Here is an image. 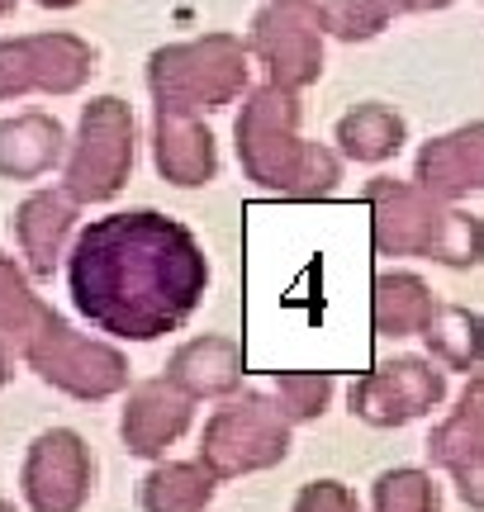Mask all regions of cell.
I'll use <instances>...</instances> for the list:
<instances>
[{
  "label": "cell",
  "instance_id": "obj_1",
  "mask_svg": "<svg viewBox=\"0 0 484 512\" xmlns=\"http://www.w3.org/2000/svg\"><path fill=\"white\" fill-rule=\"evenodd\" d=\"M205 247L157 209L91 219L67 252V294L91 328L124 342H157L200 309Z\"/></svg>",
  "mask_w": 484,
  "mask_h": 512
},
{
  "label": "cell",
  "instance_id": "obj_2",
  "mask_svg": "<svg viewBox=\"0 0 484 512\" xmlns=\"http://www.w3.org/2000/svg\"><path fill=\"white\" fill-rule=\"evenodd\" d=\"M299 105L290 91L280 86H261L238 114V157L247 176L266 190H285V195H328L337 185L333 152L309 147L295 138Z\"/></svg>",
  "mask_w": 484,
  "mask_h": 512
},
{
  "label": "cell",
  "instance_id": "obj_3",
  "mask_svg": "<svg viewBox=\"0 0 484 512\" xmlns=\"http://www.w3.org/2000/svg\"><path fill=\"white\" fill-rule=\"evenodd\" d=\"M148 81L157 95V114L195 119L200 110L228 105L247 86V48L228 34L157 48L148 62Z\"/></svg>",
  "mask_w": 484,
  "mask_h": 512
},
{
  "label": "cell",
  "instance_id": "obj_4",
  "mask_svg": "<svg viewBox=\"0 0 484 512\" xmlns=\"http://www.w3.org/2000/svg\"><path fill=\"white\" fill-rule=\"evenodd\" d=\"M15 351L38 370V380H48L53 389L72 394V399L95 403L129 384V361L119 351L72 332V323L53 309L38 313L34 328L15 342Z\"/></svg>",
  "mask_w": 484,
  "mask_h": 512
},
{
  "label": "cell",
  "instance_id": "obj_5",
  "mask_svg": "<svg viewBox=\"0 0 484 512\" xmlns=\"http://www.w3.org/2000/svg\"><path fill=\"white\" fill-rule=\"evenodd\" d=\"M133 171V114L119 95H100L81 110L76 143L62 162V190L76 204L114 200Z\"/></svg>",
  "mask_w": 484,
  "mask_h": 512
},
{
  "label": "cell",
  "instance_id": "obj_6",
  "mask_svg": "<svg viewBox=\"0 0 484 512\" xmlns=\"http://www.w3.org/2000/svg\"><path fill=\"white\" fill-rule=\"evenodd\" d=\"M285 451H290L285 413L257 394H247L209 418L205 441H200V465L214 479H228L247 475V470H266V465L285 460Z\"/></svg>",
  "mask_w": 484,
  "mask_h": 512
},
{
  "label": "cell",
  "instance_id": "obj_7",
  "mask_svg": "<svg viewBox=\"0 0 484 512\" xmlns=\"http://www.w3.org/2000/svg\"><path fill=\"white\" fill-rule=\"evenodd\" d=\"M95 72V48L76 34H19L0 38V100L29 91L72 95Z\"/></svg>",
  "mask_w": 484,
  "mask_h": 512
},
{
  "label": "cell",
  "instance_id": "obj_8",
  "mask_svg": "<svg viewBox=\"0 0 484 512\" xmlns=\"http://www.w3.org/2000/svg\"><path fill=\"white\" fill-rule=\"evenodd\" d=\"M252 53L266 62L271 86L295 95L323 72V15L314 0H271L252 24Z\"/></svg>",
  "mask_w": 484,
  "mask_h": 512
},
{
  "label": "cell",
  "instance_id": "obj_9",
  "mask_svg": "<svg viewBox=\"0 0 484 512\" xmlns=\"http://www.w3.org/2000/svg\"><path fill=\"white\" fill-rule=\"evenodd\" d=\"M91 479L95 460L72 427H48L29 441L19 489L34 512H81V503L91 498Z\"/></svg>",
  "mask_w": 484,
  "mask_h": 512
},
{
  "label": "cell",
  "instance_id": "obj_10",
  "mask_svg": "<svg viewBox=\"0 0 484 512\" xmlns=\"http://www.w3.org/2000/svg\"><path fill=\"white\" fill-rule=\"evenodd\" d=\"M437 399H442V375L428 370L423 361H390V366H375L371 375H361L352 384V413H361L375 427L418 418Z\"/></svg>",
  "mask_w": 484,
  "mask_h": 512
},
{
  "label": "cell",
  "instance_id": "obj_11",
  "mask_svg": "<svg viewBox=\"0 0 484 512\" xmlns=\"http://www.w3.org/2000/svg\"><path fill=\"white\" fill-rule=\"evenodd\" d=\"M76 209L81 204L57 185V190H34L29 200L15 209V242H19V256H24V271L34 280H48L62 261V247L72 238L76 228Z\"/></svg>",
  "mask_w": 484,
  "mask_h": 512
},
{
  "label": "cell",
  "instance_id": "obj_12",
  "mask_svg": "<svg viewBox=\"0 0 484 512\" xmlns=\"http://www.w3.org/2000/svg\"><path fill=\"white\" fill-rule=\"evenodd\" d=\"M190 403L195 399H186L171 380L138 384L129 394V403H124V422H119L124 446L133 456H162L171 441L190 427Z\"/></svg>",
  "mask_w": 484,
  "mask_h": 512
},
{
  "label": "cell",
  "instance_id": "obj_13",
  "mask_svg": "<svg viewBox=\"0 0 484 512\" xmlns=\"http://www.w3.org/2000/svg\"><path fill=\"white\" fill-rule=\"evenodd\" d=\"M67 162V133L53 114H15L0 119V176L5 181H38Z\"/></svg>",
  "mask_w": 484,
  "mask_h": 512
},
{
  "label": "cell",
  "instance_id": "obj_14",
  "mask_svg": "<svg viewBox=\"0 0 484 512\" xmlns=\"http://www.w3.org/2000/svg\"><path fill=\"white\" fill-rule=\"evenodd\" d=\"M167 380L186 394V399H219L233 394L242 380V347L228 337H195L171 356Z\"/></svg>",
  "mask_w": 484,
  "mask_h": 512
},
{
  "label": "cell",
  "instance_id": "obj_15",
  "mask_svg": "<svg viewBox=\"0 0 484 512\" xmlns=\"http://www.w3.org/2000/svg\"><path fill=\"white\" fill-rule=\"evenodd\" d=\"M157 171L171 185H209L219 171L214 133L181 114H157Z\"/></svg>",
  "mask_w": 484,
  "mask_h": 512
},
{
  "label": "cell",
  "instance_id": "obj_16",
  "mask_svg": "<svg viewBox=\"0 0 484 512\" xmlns=\"http://www.w3.org/2000/svg\"><path fill=\"white\" fill-rule=\"evenodd\" d=\"M209 498H214V475L190 460H171L162 470H152L138 489L143 512H205Z\"/></svg>",
  "mask_w": 484,
  "mask_h": 512
},
{
  "label": "cell",
  "instance_id": "obj_17",
  "mask_svg": "<svg viewBox=\"0 0 484 512\" xmlns=\"http://www.w3.org/2000/svg\"><path fill=\"white\" fill-rule=\"evenodd\" d=\"M337 143L347 147V157H356V162H385L404 143V119L390 114L385 105H361L337 124Z\"/></svg>",
  "mask_w": 484,
  "mask_h": 512
},
{
  "label": "cell",
  "instance_id": "obj_18",
  "mask_svg": "<svg viewBox=\"0 0 484 512\" xmlns=\"http://www.w3.org/2000/svg\"><path fill=\"white\" fill-rule=\"evenodd\" d=\"M428 318V299H423V285L413 275H380L375 280V328L385 337L428 328Z\"/></svg>",
  "mask_w": 484,
  "mask_h": 512
},
{
  "label": "cell",
  "instance_id": "obj_19",
  "mask_svg": "<svg viewBox=\"0 0 484 512\" xmlns=\"http://www.w3.org/2000/svg\"><path fill=\"white\" fill-rule=\"evenodd\" d=\"M43 309H48V304L29 290V280H24V271L15 266V256L0 252V337L15 347L19 337L34 328V318Z\"/></svg>",
  "mask_w": 484,
  "mask_h": 512
},
{
  "label": "cell",
  "instance_id": "obj_20",
  "mask_svg": "<svg viewBox=\"0 0 484 512\" xmlns=\"http://www.w3.org/2000/svg\"><path fill=\"white\" fill-rule=\"evenodd\" d=\"M394 10L404 5L399 0H328L318 15H323V29H333L337 38H371L385 29Z\"/></svg>",
  "mask_w": 484,
  "mask_h": 512
},
{
  "label": "cell",
  "instance_id": "obj_21",
  "mask_svg": "<svg viewBox=\"0 0 484 512\" xmlns=\"http://www.w3.org/2000/svg\"><path fill=\"white\" fill-rule=\"evenodd\" d=\"M375 512H437V489L418 470H390L375 484Z\"/></svg>",
  "mask_w": 484,
  "mask_h": 512
},
{
  "label": "cell",
  "instance_id": "obj_22",
  "mask_svg": "<svg viewBox=\"0 0 484 512\" xmlns=\"http://www.w3.org/2000/svg\"><path fill=\"white\" fill-rule=\"evenodd\" d=\"M276 394H280V413L304 422V418H318V413H323V403L333 394V380H328V375H280Z\"/></svg>",
  "mask_w": 484,
  "mask_h": 512
},
{
  "label": "cell",
  "instance_id": "obj_23",
  "mask_svg": "<svg viewBox=\"0 0 484 512\" xmlns=\"http://www.w3.org/2000/svg\"><path fill=\"white\" fill-rule=\"evenodd\" d=\"M295 512H356V498L337 479H318L295 498Z\"/></svg>",
  "mask_w": 484,
  "mask_h": 512
},
{
  "label": "cell",
  "instance_id": "obj_24",
  "mask_svg": "<svg viewBox=\"0 0 484 512\" xmlns=\"http://www.w3.org/2000/svg\"><path fill=\"white\" fill-rule=\"evenodd\" d=\"M456 479H461V494H466V503L484 508V451H475V456L461 460V465H456Z\"/></svg>",
  "mask_w": 484,
  "mask_h": 512
},
{
  "label": "cell",
  "instance_id": "obj_25",
  "mask_svg": "<svg viewBox=\"0 0 484 512\" xmlns=\"http://www.w3.org/2000/svg\"><path fill=\"white\" fill-rule=\"evenodd\" d=\"M10 384V342L0 337V389Z\"/></svg>",
  "mask_w": 484,
  "mask_h": 512
},
{
  "label": "cell",
  "instance_id": "obj_26",
  "mask_svg": "<svg viewBox=\"0 0 484 512\" xmlns=\"http://www.w3.org/2000/svg\"><path fill=\"white\" fill-rule=\"evenodd\" d=\"M404 10H428V5H451V0H399Z\"/></svg>",
  "mask_w": 484,
  "mask_h": 512
},
{
  "label": "cell",
  "instance_id": "obj_27",
  "mask_svg": "<svg viewBox=\"0 0 484 512\" xmlns=\"http://www.w3.org/2000/svg\"><path fill=\"white\" fill-rule=\"evenodd\" d=\"M43 10H72V5H81V0H38Z\"/></svg>",
  "mask_w": 484,
  "mask_h": 512
},
{
  "label": "cell",
  "instance_id": "obj_28",
  "mask_svg": "<svg viewBox=\"0 0 484 512\" xmlns=\"http://www.w3.org/2000/svg\"><path fill=\"white\" fill-rule=\"evenodd\" d=\"M10 10H15V0H0V19L10 15Z\"/></svg>",
  "mask_w": 484,
  "mask_h": 512
},
{
  "label": "cell",
  "instance_id": "obj_29",
  "mask_svg": "<svg viewBox=\"0 0 484 512\" xmlns=\"http://www.w3.org/2000/svg\"><path fill=\"white\" fill-rule=\"evenodd\" d=\"M0 512H15V503H10V498L0 494Z\"/></svg>",
  "mask_w": 484,
  "mask_h": 512
}]
</instances>
